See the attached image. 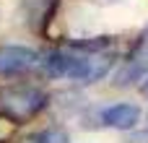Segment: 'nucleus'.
<instances>
[{
  "instance_id": "obj_1",
  "label": "nucleus",
  "mask_w": 148,
  "mask_h": 143,
  "mask_svg": "<svg viewBox=\"0 0 148 143\" xmlns=\"http://www.w3.org/2000/svg\"><path fill=\"white\" fill-rule=\"evenodd\" d=\"M114 65V39L96 36L91 42H70L65 47L39 55V70L49 78H68L78 83L101 81Z\"/></svg>"
},
{
  "instance_id": "obj_2",
  "label": "nucleus",
  "mask_w": 148,
  "mask_h": 143,
  "mask_svg": "<svg viewBox=\"0 0 148 143\" xmlns=\"http://www.w3.org/2000/svg\"><path fill=\"white\" fill-rule=\"evenodd\" d=\"M49 96L47 91L29 86V83H8L0 86V112L10 125H23L34 120L44 107Z\"/></svg>"
},
{
  "instance_id": "obj_3",
  "label": "nucleus",
  "mask_w": 148,
  "mask_h": 143,
  "mask_svg": "<svg viewBox=\"0 0 148 143\" xmlns=\"http://www.w3.org/2000/svg\"><path fill=\"white\" fill-rule=\"evenodd\" d=\"M39 68V52L23 44H0V78Z\"/></svg>"
},
{
  "instance_id": "obj_4",
  "label": "nucleus",
  "mask_w": 148,
  "mask_h": 143,
  "mask_svg": "<svg viewBox=\"0 0 148 143\" xmlns=\"http://www.w3.org/2000/svg\"><path fill=\"white\" fill-rule=\"evenodd\" d=\"M146 78H148V31H143L135 39L130 55L125 57V63H122L117 78H114V83L117 86H130V83L146 81Z\"/></svg>"
},
{
  "instance_id": "obj_5",
  "label": "nucleus",
  "mask_w": 148,
  "mask_h": 143,
  "mask_svg": "<svg viewBox=\"0 0 148 143\" xmlns=\"http://www.w3.org/2000/svg\"><path fill=\"white\" fill-rule=\"evenodd\" d=\"M140 120V107L138 104H112L107 109H101V122L107 128H114V130H133Z\"/></svg>"
},
{
  "instance_id": "obj_6",
  "label": "nucleus",
  "mask_w": 148,
  "mask_h": 143,
  "mask_svg": "<svg viewBox=\"0 0 148 143\" xmlns=\"http://www.w3.org/2000/svg\"><path fill=\"white\" fill-rule=\"evenodd\" d=\"M29 143H70V135L65 128L60 125H49V128H42L36 133L29 135Z\"/></svg>"
},
{
  "instance_id": "obj_7",
  "label": "nucleus",
  "mask_w": 148,
  "mask_h": 143,
  "mask_svg": "<svg viewBox=\"0 0 148 143\" xmlns=\"http://www.w3.org/2000/svg\"><path fill=\"white\" fill-rule=\"evenodd\" d=\"M140 94H143V96H148V78L143 81V86H140Z\"/></svg>"
}]
</instances>
